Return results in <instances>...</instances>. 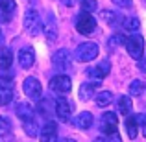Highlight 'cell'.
<instances>
[{
  "mask_svg": "<svg viewBox=\"0 0 146 142\" xmlns=\"http://www.w3.org/2000/svg\"><path fill=\"white\" fill-rule=\"evenodd\" d=\"M74 24H76V30H78L82 35H91V33L96 30V18H94L89 11H82V13L76 17Z\"/></svg>",
  "mask_w": 146,
  "mask_h": 142,
  "instance_id": "cell-1",
  "label": "cell"
},
{
  "mask_svg": "<svg viewBox=\"0 0 146 142\" xmlns=\"http://www.w3.org/2000/svg\"><path fill=\"white\" fill-rule=\"evenodd\" d=\"M128 53L133 57V59H141L144 52V39L139 35V33H131L129 37H126V43H124Z\"/></svg>",
  "mask_w": 146,
  "mask_h": 142,
  "instance_id": "cell-2",
  "label": "cell"
},
{
  "mask_svg": "<svg viewBox=\"0 0 146 142\" xmlns=\"http://www.w3.org/2000/svg\"><path fill=\"white\" fill-rule=\"evenodd\" d=\"M98 55V44L96 43H82L74 52V57L82 63H87V61L96 59Z\"/></svg>",
  "mask_w": 146,
  "mask_h": 142,
  "instance_id": "cell-3",
  "label": "cell"
},
{
  "mask_svg": "<svg viewBox=\"0 0 146 142\" xmlns=\"http://www.w3.org/2000/svg\"><path fill=\"white\" fill-rule=\"evenodd\" d=\"M48 87H50V90H52V92L67 94V92H70V89H72V81H70V78H68V76H65L63 72H61V74L54 76V78L50 79Z\"/></svg>",
  "mask_w": 146,
  "mask_h": 142,
  "instance_id": "cell-4",
  "label": "cell"
},
{
  "mask_svg": "<svg viewBox=\"0 0 146 142\" xmlns=\"http://www.w3.org/2000/svg\"><path fill=\"white\" fill-rule=\"evenodd\" d=\"M24 28L28 30L32 35H37L41 32V17L37 13V9H26L24 13Z\"/></svg>",
  "mask_w": 146,
  "mask_h": 142,
  "instance_id": "cell-5",
  "label": "cell"
},
{
  "mask_svg": "<svg viewBox=\"0 0 146 142\" xmlns=\"http://www.w3.org/2000/svg\"><path fill=\"white\" fill-rule=\"evenodd\" d=\"M22 90L26 92V96L32 100H39L41 98V92H43V87H41V81L37 78H33V76H30V78L24 79V83H22Z\"/></svg>",
  "mask_w": 146,
  "mask_h": 142,
  "instance_id": "cell-6",
  "label": "cell"
},
{
  "mask_svg": "<svg viewBox=\"0 0 146 142\" xmlns=\"http://www.w3.org/2000/svg\"><path fill=\"white\" fill-rule=\"evenodd\" d=\"M52 65H54V68L56 70H59V72H65V70H70V52L68 50H57L56 53H54V57H52Z\"/></svg>",
  "mask_w": 146,
  "mask_h": 142,
  "instance_id": "cell-7",
  "label": "cell"
},
{
  "mask_svg": "<svg viewBox=\"0 0 146 142\" xmlns=\"http://www.w3.org/2000/svg\"><path fill=\"white\" fill-rule=\"evenodd\" d=\"M117 114L115 113H104L102 118H100V129H102V133H106V135H113V133H117Z\"/></svg>",
  "mask_w": 146,
  "mask_h": 142,
  "instance_id": "cell-8",
  "label": "cell"
},
{
  "mask_svg": "<svg viewBox=\"0 0 146 142\" xmlns=\"http://www.w3.org/2000/svg\"><path fill=\"white\" fill-rule=\"evenodd\" d=\"M56 114L61 118L63 122H68L70 120V114H72V103L68 102L67 98H63V96H59V98L56 100Z\"/></svg>",
  "mask_w": 146,
  "mask_h": 142,
  "instance_id": "cell-9",
  "label": "cell"
},
{
  "mask_svg": "<svg viewBox=\"0 0 146 142\" xmlns=\"http://www.w3.org/2000/svg\"><path fill=\"white\" fill-rule=\"evenodd\" d=\"M41 142H57V124L48 120L41 129Z\"/></svg>",
  "mask_w": 146,
  "mask_h": 142,
  "instance_id": "cell-10",
  "label": "cell"
},
{
  "mask_svg": "<svg viewBox=\"0 0 146 142\" xmlns=\"http://www.w3.org/2000/svg\"><path fill=\"white\" fill-rule=\"evenodd\" d=\"M13 100V90H11V79L2 78L0 79V105H7Z\"/></svg>",
  "mask_w": 146,
  "mask_h": 142,
  "instance_id": "cell-11",
  "label": "cell"
},
{
  "mask_svg": "<svg viewBox=\"0 0 146 142\" xmlns=\"http://www.w3.org/2000/svg\"><path fill=\"white\" fill-rule=\"evenodd\" d=\"M109 70H111L109 61H102V63H98V65H96V67L89 68V70H87V76L94 78L96 81H102V78H106V76L109 74Z\"/></svg>",
  "mask_w": 146,
  "mask_h": 142,
  "instance_id": "cell-12",
  "label": "cell"
},
{
  "mask_svg": "<svg viewBox=\"0 0 146 142\" xmlns=\"http://www.w3.org/2000/svg\"><path fill=\"white\" fill-rule=\"evenodd\" d=\"M33 63H35V52L28 46L22 48L19 52V65L22 68H30V67H33Z\"/></svg>",
  "mask_w": 146,
  "mask_h": 142,
  "instance_id": "cell-13",
  "label": "cell"
},
{
  "mask_svg": "<svg viewBox=\"0 0 146 142\" xmlns=\"http://www.w3.org/2000/svg\"><path fill=\"white\" fill-rule=\"evenodd\" d=\"M15 113H17V116L21 118L22 122L33 120V109H32V105L26 103V102H17L15 103Z\"/></svg>",
  "mask_w": 146,
  "mask_h": 142,
  "instance_id": "cell-14",
  "label": "cell"
},
{
  "mask_svg": "<svg viewBox=\"0 0 146 142\" xmlns=\"http://www.w3.org/2000/svg\"><path fill=\"white\" fill-rule=\"evenodd\" d=\"M93 122H94L93 114H91L89 111H83V113H80L78 116L72 120V124H74L78 129H89L91 125H93Z\"/></svg>",
  "mask_w": 146,
  "mask_h": 142,
  "instance_id": "cell-15",
  "label": "cell"
},
{
  "mask_svg": "<svg viewBox=\"0 0 146 142\" xmlns=\"http://www.w3.org/2000/svg\"><path fill=\"white\" fill-rule=\"evenodd\" d=\"M44 35H46L48 41L57 39V24H56V18H54V13H48L46 24H44Z\"/></svg>",
  "mask_w": 146,
  "mask_h": 142,
  "instance_id": "cell-16",
  "label": "cell"
},
{
  "mask_svg": "<svg viewBox=\"0 0 146 142\" xmlns=\"http://www.w3.org/2000/svg\"><path fill=\"white\" fill-rule=\"evenodd\" d=\"M100 81H94V83H83L82 87H80V100H83V102H87V100L93 98L94 90L98 89Z\"/></svg>",
  "mask_w": 146,
  "mask_h": 142,
  "instance_id": "cell-17",
  "label": "cell"
},
{
  "mask_svg": "<svg viewBox=\"0 0 146 142\" xmlns=\"http://www.w3.org/2000/svg\"><path fill=\"white\" fill-rule=\"evenodd\" d=\"M11 63H13V52L7 48H4L0 52V72H6L11 68Z\"/></svg>",
  "mask_w": 146,
  "mask_h": 142,
  "instance_id": "cell-18",
  "label": "cell"
},
{
  "mask_svg": "<svg viewBox=\"0 0 146 142\" xmlns=\"http://www.w3.org/2000/svg\"><path fill=\"white\" fill-rule=\"evenodd\" d=\"M126 131H128L129 139H137V133H139V122H137V116H128L126 118Z\"/></svg>",
  "mask_w": 146,
  "mask_h": 142,
  "instance_id": "cell-19",
  "label": "cell"
},
{
  "mask_svg": "<svg viewBox=\"0 0 146 142\" xmlns=\"http://www.w3.org/2000/svg\"><path fill=\"white\" fill-rule=\"evenodd\" d=\"M113 102V92L111 90H102V92L96 94V105L98 107H107Z\"/></svg>",
  "mask_w": 146,
  "mask_h": 142,
  "instance_id": "cell-20",
  "label": "cell"
},
{
  "mask_svg": "<svg viewBox=\"0 0 146 142\" xmlns=\"http://www.w3.org/2000/svg\"><path fill=\"white\" fill-rule=\"evenodd\" d=\"M131 98L129 96H120L118 98V111H120V114H126L128 116L129 113H131Z\"/></svg>",
  "mask_w": 146,
  "mask_h": 142,
  "instance_id": "cell-21",
  "label": "cell"
},
{
  "mask_svg": "<svg viewBox=\"0 0 146 142\" xmlns=\"http://www.w3.org/2000/svg\"><path fill=\"white\" fill-rule=\"evenodd\" d=\"M11 129H13V124L7 116H0V137H7L11 135Z\"/></svg>",
  "mask_w": 146,
  "mask_h": 142,
  "instance_id": "cell-22",
  "label": "cell"
},
{
  "mask_svg": "<svg viewBox=\"0 0 146 142\" xmlns=\"http://www.w3.org/2000/svg\"><path fill=\"white\" fill-rule=\"evenodd\" d=\"M144 89H146V85H144V81H141V79H135V81L129 83V94L131 96H141L144 92Z\"/></svg>",
  "mask_w": 146,
  "mask_h": 142,
  "instance_id": "cell-23",
  "label": "cell"
},
{
  "mask_svg": "<svg viewBox=\"0 0 146 142\" xmlns=\"http://www.w3.org/2000/svg\"><path fill=\"white\" fill-rule=\"evenodd\" d=\"M22 127H24V131H26V135L28 137H37V133H39V127H37V124H35V120H26V122H22Z\"/></svg>",
  "mask_w": 146,
  "mask_h": 142,
  "instance_id": "cell-24",
  "label": "cell"
},
{
  "mask_svg": "<svg viewBox=\"0 0 146 142\" xmlns=\"http://www.w3.org/2000/svg\"><path fill=\"white\" fill-rule=\"evenodd\" d=\"M122 26H124L128 32H135V30L141 28V20L137 17H129V18H124V20H122Z\"/></svg>",
  "mask_w": 146,
  "mask_h": 142,
  "instance_id": "cell-25",
  "label": "cell"
},
{
  "mask_svg": "<svg viewBox=\"0 0 146 142\" xmlns=\"http://www.w3.org/2000/svg\"><path fill=\"white\" fill-rule=\"evenodd\" d=\"M52 105H54V103L50 102L48 98L46 100H41V102H39V113L43 114V116H48L52 111H56V107H52Z\"/></svg>",
  "mask_w": 146,
  "mask_h": 142,
  "instance_id": "cell-26",
  "label": "cell"
},
{
  "mask_svg": "<svg viewBox=\"0 0 146 142\" xmlns=\"http://www.w3.org/2000/svg\"><path fill=\"white\" fill-rule=\"evenodd\" d=\"M102 18L107 22V24L115 26V24H118V18H122V17H118V15L113 13V11H102Z\"/></svg>",
  "mask_w": 146,
  "mask_h": 142,
  "instance_id": "cell-27",
  "label": "cell"
},
{
  "mask_svg": "<svg viewBox=\"0 0 146 142\" xmlns=\"http://www.w3.org/2000/svg\"><path fill=\"white\" fill-rule=\"evenodd\" d=\"M15 7H17V4H15V0H0V9L6 11V13H13Z\"/></svg>",
  "mask_w": 146,
  "mask_h": 142,
  "instance_id": "cell-28",
  "label": "cell"
},
{
  "mask_svg": "<svg viewBox=\"0 0 146 142\" xmlns=\"http://www.w3.org/2000/svg\"><path fill=\"white\" fill-rule=\"evenodd\" d=\"M124 43H126V37L122 35V33H115V35L109 39V46H111V48L120 46V44H124Z\"/></svg>",
  "mask_w": 146,
  "mask_h": 142,
  "instance_id": "cell-29",
  "label": "cell"
},
{
  "mask_svg": "<svg viewBox=\"0 0 146 142\" xmlns=\"http://www.w3.org/2000/svg\"><path fill=\"white\" fill-rule=\"evenodd\" d=\"M96 7H98V2H96V0H82V9L83 11L93 13V11H96Z\"/></svg>",
  "mask_w": 146,
  "mask_h": 142,
  "instance_id": "cell-30",
  "label": "cell"
},
{
  "mask_svg": "<svg viewBox=\"0 0 146 142\" xmlns=\"http://www.w3.org/2000/svg\"><path fill=\"white\" fill-rule=\"evenodd\" d=\"M137 122H139L141 129H143V135L146 137V114H137Z\"/></svg>",
  "mask_w": 146,
  "mask_h": 142,
  "instance_id": "cell-31",
  "label": "cell"
},
{
  "mask_svg": "<svg viewBox=\"0 0 146 142\" xmlns=\"http://www.w3.org/2000/svg\"><path fill=\"white\" fill-rule=\"evenodd\" d=\"M113 4H117L118 7H131V0H113Z\"/></svg>",
  "mask_w": 146,
  "mask_h": 142,
  "instance_id": "cell-32",
  "label": "cell"
},
{
  "mask_svg": "<svg viewBox=\"0 0 146 142\" xmlns=\"http://www.w3.org/2000/svg\"><path fill=\"white\" fill-rule=\"evenodd\" d=\"M9 18H11L9 13H6V11L0 9V22H4V24H6V22H9Z\"/></svg>",
  "mask_w": 146,
  "mask_h": 142,
  "instance_id": "cell-33",
  "label": "cell"
},
{
  "mask_svg": "<svg viewBox=\"0 0 146 142\" xmlns=\"http://www.w3.org/2000/svg\"><path fill=\"white\" fill-rule=\"evenodd\" d=\"M107 137H109V140H111V142H122L118 133H113V135H107Z\"/></svg>",
  "mask_w": 146,
  "mask_h": 142,
  "instance_id": "cell-34",
  "label": "cell"
},
{
  "mask_svg": "<svg viewBox=\"0 0 146 142\" xmlns=\"http://www.w3.org/2000/svg\"><path fill=\"white\" fill-rule=\"evenodd\" d=\"M139 68H141L143 72H146V55L143 57V59H141V63H139Z\"/></svg>",
  "mask_w": 146,
  "mask_h": 142,
  "instance_id": "cell-35",
  "label": "cell"
},
{
  "mask_svg": "<svg viewBox=\"0 0 146 142\" xmlns=\"http://www.w3.org/2000/svg\"><path fill=\"white\" fill-rule=\"evenodd\" d=\"M94 142H111V140H109V137H98Z\"/></svg>",
  "mask_w": 146,
  "mask_h": 142,
  "instance_id": "cell-36",
  "label": "cell"
},
{
  "mask_svg": "<svg viewBox=\"0 0 146 142\" xmlns=\"http://www.w3.org/2000/svg\"><path fill=\"white\" fill-rule=\"evenodd\" d=\"M61 2H63L65 6H74V4H76V0H61Z\"/></svg>",
  "mask_w": 146,
  "mask_h": 142,
  "instance_id": "cell-37",
  "label": "cell"
},
{
  "mask_svg": "<svg viewBox=\"0 0 146 142\" xmlns=\"http://www.w3.org/2000/svg\"><path fill=\"white\" fill-rule=\"evenodd\" d=\"M61 142H76L74 139H61Z\"/></svg>",
  "mask_w": 146,
  "mask_h": 142,
  "instance_id": "cell-38",
  "label": "cell"
}]
</instances>
